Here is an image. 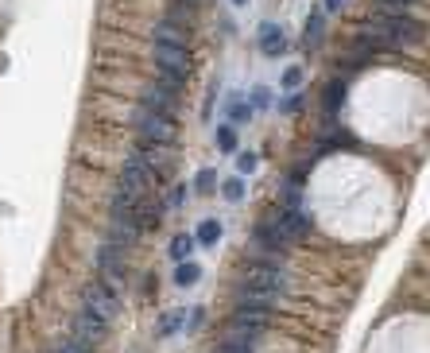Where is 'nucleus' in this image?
<instances>
[{
  "label": "nucleus",
  "instance_id": "obj_28",
  "mask_svg": "<svg viewBox=\"0 0 430 353\" xmlns=\"http://www.w3.org/2000/svg\"><path fill=\"white\" fill-rule=\"evenodd\" d=\"M58 353H86V345H82V342H74V337H70V342H63V345H58Z\"/></svg>",
  "mask_w": 430,
  "mask_h": 353
},
{
  "label": "nucleus",
  "instance_id": "obj_10",
  "mask_svg": "<svg viewBox=\"0 0 430 353\" xmlns=\"http://www.w3.org/2000/svg\"><path fill=\"white\" fill-rule=\"evenodd\" d=\"M275 221H279V229L291 237V241H298V237H306V233H310V218H306L303 210H283Z\"/></svg>",
  "mask_w": 430,
  "mask_h": 353
},
{
  "label": "nucleus",
  "instance_id": "obj_8",
  "mask_svg": "<svg viewBox=\"0 0 430 353\" xmlns=\"http://www.w3.org/2000/svg\"><path fill=\"white\" fill-rule=\"evenodd\" d=\"M101 334H105V322L97 318V314L82 311L78 318H74V342L89 345V342H97V337H101Z\"/></svg>",
  "mask_w": 430,
  "mask_h": 353
},
{
  "label": "nucleus",
  "instance_id": "obj_27",
  "mask_svg": "<svg viewBox=\"0 0 430 353\" xmlns=\"http://www.w3.org/2000/svg\"><path fill=\"white\" fill-rule=\"evenodd\" d=\"M298 82H303V70H298V66H291V70L283 74V86H287V89H295Z\"/></svg>",
  "mask_w": 430,
  "mask_h": 353
},
{
  "label": "nucleus",
  "instance_id": "obj_17",
  "mask_svg": "<svg viewBox=\"0 0 430 353\" xmlns=\"http://www.w3.org/2000/svg\"><path fill=\"white\" fill-rule=\"evenodd\" d=\"M341 97H345V86H341V82H329V86H326V117L329 120L337 117V109H341Z\"/></svg>",
  "mask_w": 430,
  "mask_h": 353
},
{
  "label": "nucleus",
  "instance_id": "obj_21",
  "mask_svg": "<svg viewBox=\"0 0 430 353\" xmlns=\"http://www.w3.org/2000/svg\"><path fill=\"white\" fill-rule=\"evenodd\" d=\"M283 198H287V206L295 210L298 198H303V175H291V182H287V190H283Z\"/></svg>",
  "mask_w": 430,
  "mask_h": 353
},
{
  "label": "nucleus",
  "instance_id": "obj_23",
  "mask_svg": "<svg viewBox=\"0 0 430 353\" xmlns=\"http://www.w3.org/2000/svg\"><path fill=\"white\" fill-rule=\"evenodd\" d=\"M256 163H260L256 151H241V156H236V171H241V175H252V171H256Z\"/></svg>",
  "mask_w": 430,
  "mask_h": 353
},
{
  "label": "nucleus",
  "instance_id": "obj_20",
  "mask_svg": "<svg viewBox=\"0 0 430 353\" xmlns=\"http://www.w3.org/2000/svg\"><path fill=\"white\" fill-rule=\"evenodd\" d=\"M217 148L221 151H236V128L233 125H221L217 128Z\"/></svg>",
  "mask_w": 430,
  "mask_h": 353
},
{
  "label": "nucleus",
  "instance_id": "obj_31",
  "mask_svg": "<svg viewBox=\"0 0 430 353\" xmlns=\"http://www.w3.org/2000/svg\"><path fill=\"white\" fill-rule=\"evenodd\" d=\"M233 4H248V0H233Z\"/></svg>",
  "mask_w": 430,
  "mask_h": 353
},
{
  "label": "nucleus",
  "instance_id": "obj_11",
  "mask_svg": "<svg viewBox=\"0 0 430 353\" xmlns=\"http://www.w3.org/2000/svg\"><path fill=\"white\" fill-rule=\"evenodd\" d=\"M159 218H163V206H159L151 194L136 202V229H140V233H144V229H156Z\"/></svg>",
  "mask_w": 430,
  "mask_h": 353
},
{
  "label": "nucleus",
  "instance_id": "obj_18",
  "mask_svg": "<svg viewBox=\"0 0 430 353\" xmlns=\"http://www.w3.org/2000/svg\"><path fill=\"white\" fill-rule=\"evenodd\" d=\"M179 326H186V311H167V314H163V322H159V337L175 334Z\"/></svg>",
  "mask_w": 430,
  "mask_h": 353
},
{
  "label": "nucleus",
  "instance_id": "obj_30",
  "mask_svg": "<svg viewBox=\"0 0 430 353\" xmlns=\"http://www.w3.org/2000/svg\"><path fill=\"white\" fill-rule=\"evenodd\" d=\"M341 4H345V0H322V8H326V12H337Z\"/></svg>",
  "mask_w": 430,
  "mask_h": 353
},
{
  "label": "nucleus",
  "instance_id": "obj_4",
  "mask_svg": "<svg viewBox=\"0 0 430 353\" xmlns=\"http://www.w3.org/2000/svg\"><path fill=\"white\" fill-rule=\"evenodd\" d=\"M156 66L163 78H182L190 74V55L186 47H167V43H156Z\"/></svg>",
  "mask_w": 430,
  "mask_h": 353
},
{
  "label": "nucleus",
  "instance_id": "obj_22",
  "mask_svg": "<svg viewBox=\"0 0 430 353\" xmlns=\"http://www.w3.org/2000/svg\"><path fill=\"white\" fill-rule=\"evenodd\" d=\"M303 32H306V47H314V43L322 39V12H314V16L306 20V27H303Z\"/></svg>",
  "mask_w": 430,
  "mask_h": 353
},
{
  "label": "nucleus",
  "instance_id": "obj_2",
  "mask_svg": "<svg viewBox=\"0 0 430 353\" xmlns=\"http://www.w3.org/2000/svg\"><path fill=\"white\" fill-rule=\"evenodd\" d=\"M136 128H140L144 144H159V148H167V144L175 140V117L156 113V109H140V113H136Z\"/></svg>",
  "mask_w": 430,
  "mask_h": 353
},
{
  "label": "nucleus",
  "instance_id": "obj_14",
  "mask_svg": "<svg viewBox=\"0 0 430 353\" xmlns=\"http://www.w3.org/2000/svg\"><path fill=\"white\" fill-rule=\"evenodd\" d=\"M194 249H198L194 233H175V241H171V260H175V264H186V260L194 256Z\"/></svg>",
  "mask_w": 430,
  "mask_h": 353
},
{
  "label": "nucleus",
  "instance_id": "obj_16",
  "mask_svg": "<svg viewBox=\"0 0 430 353\" xmlns=\"http://www.w3.org/2000/svg\"><path fill=\"white\" fill-rule=\"evenodd\" d=\"M198 280H202V268H198L194 260H186V264H179V272H175V283H179V287H194Z\"/></svg>",
  "mask_w": 430,
  "mask_h": 353
},
{
  "label": "nucleus",
  "instance_id": "obj_13",
  "mask_svg": "<svg viewBox=\"0 0 430 353\" xmlns=\"http://www.w3.org/2000/svg\"><path fill=\"white\" fill-rule=\"evenodd\" d=\"M156 43H167V47H186V32L171 20H159L156 24Z\"/></svg>",
  "mask_w": 430,
  "mask_h": 353
},
{
  "label": "nucleus",
  "instance_id": "obj_12",
  "mask_svg": "<svg viewBox=\"0 0 430 353\" xmlns=\"http://www.w3.org/2000/svg\"><path fill=\"white\" fill-rule=\"evenodd\" d=\"M260 51L272 55V58L287 51V39H283V27L279 24H264V27H260Z\"/></svg>",
  "mask_w": 430,
  "mask_h": 353
},
{
  "label": "nucleus",
  "instance_id": "obj_26",
  "mask_svg": "<svg viewBox=\"0 0 430 353\" xmlns=\"http://www.w3.org/2000/svg\"><path fill=\"white\" fill-rule=\"evenodd\" d=\"M267 105H272V94H267L264 86L252 89V109H267Z\"/></svg>",
  "mask_w": 430,
  "mask_h": 353
},
{
  "label": "nucleus",
  "instance_id": "obj_5",
  "mask_svg": "<svg viewBox=\"0 0 430 353\" xmlns=\"http://www.w3.org/2000/svg\"><path fill=\"white\" fill-rule=\"evenodd\" d=\"M82 299H86V311H89V314H97L101 322H109L113 314H117V295H113V291L105 287L101 280L89 283V287L82 291Z\"/></svg>",
  "mask_w": 430,
  "mask_h": 353
},
{
  "label": "nucleus",
  "instance_id": "obj_3",
  "mask_svg": "<svg viewBox=\"0 0 430 353\" xmlns=\"http://www.w3.org/2000/svg\"><path fill=\"white\" fill-rule=\"evenodd\" d=\"M151 182H156V175H151V171H148V167H144L136 156L128 159L125 171H120V190H125L128 198H136V202H140V198H148Z\"/></svg>",
  "mask_w": 430,
  "mask_h": 353
},
{
  "label": "nucleus",
  "instance_id": "obj_15",
  "mask_svg": "<svg viewBox=\"0 0 430 353\" xmlns=\"http://www.w3.org/2000/svg\"><path fill=\"white\" fill-rule=\"evenodd\" d=\"M194 241H198V244H217V241H221V221H217V218H205L202 225H198Z\"/></svg>",
  "mask_w": 430,
  "mask_h": 353
},
{
  "label": "nucleus",
  "instance_id": "obj_32",
  "mask_svg": "<svg viewBox=\"0 0 430 353\" xmlns=\"http://www.w3.org/2000/svg\"><path fill=\"white\" fill-rule=\"evenodd\" d=\"M186 4H190V0H186Z\"/></svg>",
  "mask_w": 430,
  "mask_h": 353
},
{
  "label": "nucleus",
  "instance_id": "obj_19",
  "mask_svg": "<svg viewBox=\"0 0 430 353\" xmlns=\"http://www.w3.org/2000/svg\"><path fill=\"white\" fill-rule=\"evenodd\" d=\"M213 187H217V171H210V167H205V171H198V179H194L198 194H213Z\"/></svg>",
  "mask_w": 430,
  "mask_h": 353
},
{
  "label": "nucleus",
  "instance_id": "obj_7",
  "mask_svg": "<svg viewBox=\"0 0 430 353\" xmlns=\"http://www.w3.org/2000/svg\"><path fill=\"white\" fill-rule=\"evenodd\" d=\"M272 322V311H264V306H241L236 303V314H233V326L241 330H252V334H260V330Z\"/></svg>",
  "mask_w": 430,
  "mask_h": 353
},
{
  "label": "nucleus",
  "instance_id": "obj_25",
  "mask_svg": "<svg viewBox=\"0 0 430 353\" xmlns=\"http://www.w3.org/2000/svg\"><path fill=\"white\" fill-rule=\"evenodd\" d=\"M229 117H233V120H248V117H252V105H244V101H229Z\"/></svg>",
  "mask_w": 430,
  "mask_h": 353
},
{
  "label": "nucleus",
  "instance_id": "obj_29",
  "mask_svg": "<svg viewBox=\"0 0 430 353\" xmlns=\"http://www.w3.org/2000/svg\"><path fill=\"white\" fill-rule=\"evenodd\" d=\"M182 198H186V187H175V194H171V206H179Z\"/></svg>",
  "mask_w": 430,
  "mask_h": 353
},
{
  "label": "nucleus",
  "instance_id": "obj_24",
  "mask_svg": "<svg viewBox=\"0 0 430 353\" xmlns=\"http://www.w3.org/2000/svg\"><path fill=\"white\" fill-rule=\"evenodd\" d=\"M221 194H225L229 202H241V198H244V182L241 179H229L225 187H221Z\"/></svg>",
  "mask_w": 430,
  "mask_h": 353
},
{
  "label": "nucleus",
  "instance_id": "obj_1",
  "mask_svg": "<svg viewBox=\"0 0 430 353\" xmlns=\"http://www.w3.org/2000/svg\"><path fill=\"white\" fill-rule=\"evenodd\" d=\"M241 283H244V287H252V291H272V295H279V291L287 287V272H283L279 264L256 260V264H244Z\"/></svg>",
  "mask_w": 430,
  "mask_h": 353
},
{
  "label": "nucleus",
  "instance_id": "obj_9",
  "mask_svg": "<svg viewBox=\"0 0 430 353\" xmlns=\"http://www.w3.org/2000/svg\"><path fill=\"white\" fill-rule=\"evenodd\" d=\"M256 241L264 244L267 252H279L283 244H291V237L279 229V221H260V225H256Z\"/></svg>",
  "mask_w": 430,
  "mask_h": 353
},
{
  "label": "nucleus",
  "instance_id": "obj_6",
  "mask_svg": "<svg viewBox=\"0 0 430 353\" xmlns=\"http://www.w3.org/2000/svg\"><path fill=\"white\" fill-rule=\"evenodd\" d=\"M144 109H156V113H167V117H171V113L179 109V89L163 86V82L148 86L144 89Z\"/></svg>",
  "mask_w": 430,
  "mask_h": 353
}]
</instances>
